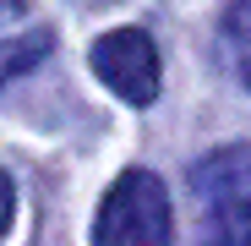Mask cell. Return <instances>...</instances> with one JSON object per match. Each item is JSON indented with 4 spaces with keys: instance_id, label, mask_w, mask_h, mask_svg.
Segmentation results:
<instances>
[{
    "instance_id": "cell-1",
    "label": "cell",
    "mask_w": 251,
    "mask_h": 246,
    "mask_svg": "<svg viewBox=\"0 0 251 246\" xmlns=\"http://www.w3.org/2000/svg\"><path fill=\"white\" fill-rule=\"evenodd\" d=\"M175 241V214L170 191L153 170H126L93 219V246H170Z\"/></svg>"
},
{
    "instance_id": "cell-2",
    "label": "cell",
    "mask_w": 251,
    "mask_h": 246,
    "mask_svg": "<svg viewBox=\"0 0 251 246\" xmlns=\"http://www.w3.org/2000/svg\"><path fill=\"white\" fill-rule=\"evenodd\" d=\"M191 186L207 208V241L213 246H251V148H219L207 153Z\"/></svg>"
},
{
    "instance_id": "cell-3",
    "label": "cell",
    "mask_w": 251,
    "mask_h": 246,
    "mask_svg": "<svg viewBox=\"0 0 251 246\" xmlns=\"http://www.w3.org/2000/svg\"><path fill=\"white\" fill-rule=\"evenodd\" d=\"M93 71L109 93H120L126 104H153L158 99V82H164V66H158V44L142 33V27H115L93 44Z\"/></svg>"
},
{
    "instance_id": "cell-4",
    "label": "cell",
    "mask_w": 251,
    "mask_h": 246,
    "mask_svg": "<svg viewBox=\"0 0 251 246\" xmlns=\"http://www.w3.org/2000/svg\"><path fill=\"white\" fill-rule=\"evenodd\" d=\"M50 50H55V27L44 22V11L33 0H0V88L33 71Z\"/></svg>"
},
{
    "instance_id": "cell-5",
    "label": "cell",
    "mask_w": 251,
    "mask_h": 246,
    "mask_svg": "<svg viewBox=\"0 0 251 246\" xmlns=\"http://www.w3.org/2000/svg\"><path fill=\"white\" fill-rule=\"evenodd\" d=\"M224 44H229V60H235L240 82L251 88V0H229V11H224Z\"/></svg>"
},
{
    "instance_id": "cell-6",
    "label": "cell",
    "mask_w": 251,
    "mask_h": 246,
    "mask_svg": "<svg viewBox=\"0 0 251 246\" xmlns=\"http://www.w3.org/2000/svg\"><path fill=\"white\" fill-rule=\"evenodd\" d=\"M11 214H17V191H11V175L0 170V235L11 230Z\"/></svg>"
}]
</instances>
